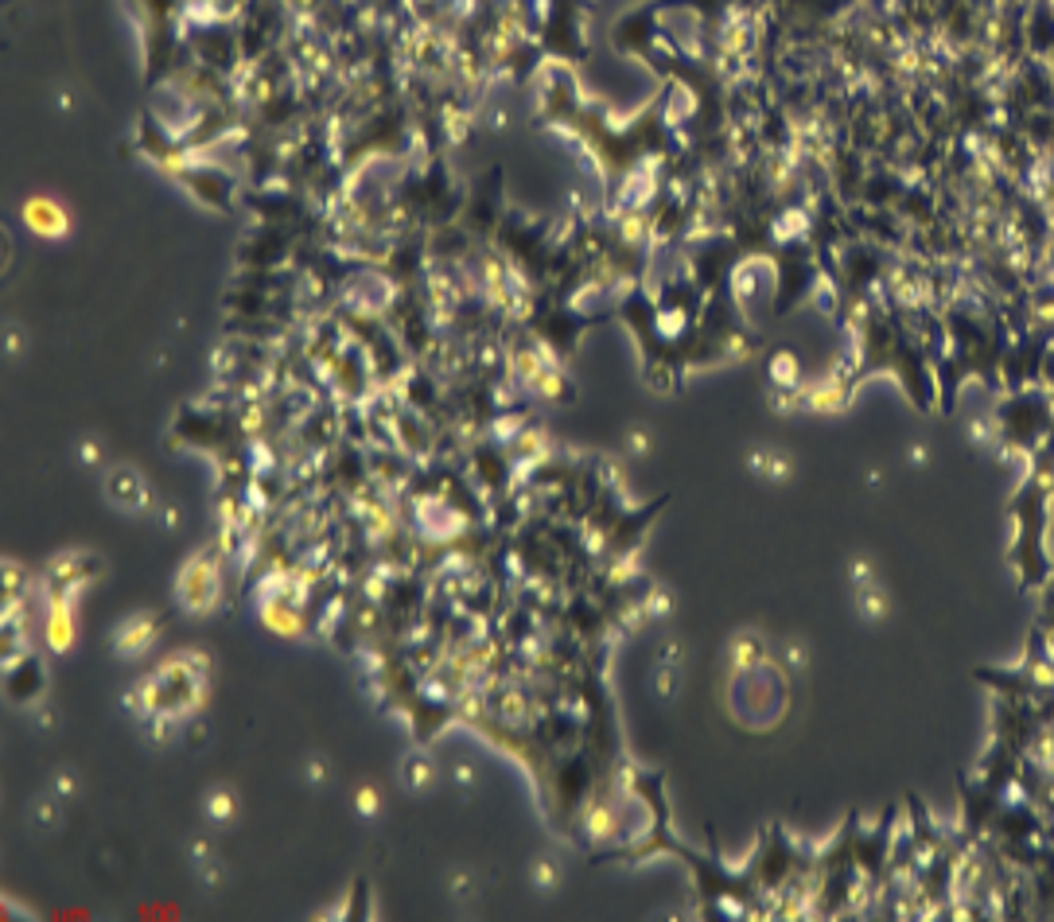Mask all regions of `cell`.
Here are the masks:
<instances>
[{"label":"cell","instance_id":"cell-4","mask_svg":"<svg viewBox=\"0 0 1054 922\" xmlns=\"http://www.w3.org/2000/svg\"><path fill=\"white\" fill-rule=\"evenodd\" d=\"M537 884H553V864H537Z\"/></svg>","mask_w":1054,"mask_h":922},{"label":"cell","instance_id":"cell-2","mask_svg":"<svg viewBox=\"0 0 1054 922\" xmlns=\"http://www.w3.org/2000/svg\"><path fill=\"white\" fill-rule=\"evenodd\" d=\"M358 806H362V814H378V794L374 790H362L358 794Z\"/></svg>","mask_w":1054,"mask_h":922},{"label":"cell","instance_id":"cell-3","mask_svg":"<svg viewBox=\"0 0 1054 922\" xmlns=\"http://www.w3.org/2000/svg\"><path fill=\"white\" fill-rule=\"evenodd\" d=\"M211 814L214 817H230V802H226V798H211Z\"/></svg>","mask_w":1054,"mask_h":922},{"label":"cell","instance_id":"cell-1","mask_svg":"<svg viewBox=\"0 0 1054 922\" xmlns=\"http://www.w3.org/2000/svg\"><path fill=\"white\" fill-rule=\"evenodd\" d=\"M24 218H28V226L36 234H43V238L67 234V211L55 199H32V203H24Z\"/></svg>","mask_w":1054,"mask_h":922}]
</instances>
